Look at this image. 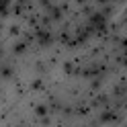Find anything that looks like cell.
<instances>
[{
	"instance_id": "obj_1",
	"label": "cell",
	"mask_w": 127,
	"mask_h": 127,
	"mask_svg": "<svg viewBox=\"0 0 127 127\" xmlns=\"http://www.w3.org/2000/svg\"><path fill=\"white\" fill-rule=\"evenodd\" d=\"M92 23L102 29V25H105V17H102V14H94V17H92Z\"/></svg>"
},
{
	"instance_id": "obj_2",
	"label": "cell",
	"mask_w": 127,
	"mask_h": 127,
	"mask_svg": "<svg viewBox=\"0 0 127 127\" xmlns=\"http://www.w3.org/2000/svg\"><path fill=\"white\" fill-rule=\"evenodd\" d=\"M8 4H10V0H0V14H2V17L8 14V12H6V6H8Z\"/></svg>"
},
{
	"instance_id": "obj_3",
	"label": "cell",
	"mask_w": 127,
	"mask_h": 127,
	"mask_svg": "<svg viewBox=\"0 0 127 127\" xmlns=\"http://www.w3.org/2000/svg\"><path fill=\"white\" fill-rule=\"evenodd\" d=\"M35 115H37V117H45V115H47V109H45V105H39V107L35 109Z\"/></svg>"
},
{
	"instance_id": "obj_4",
	"label": "cell",
	"mask_w": 127,
	"mask_h": 127,
	"mask_svg": "<svg viewBox=\"0 0 127 127\" xmlns=\"http://www.w3.org/2000/svg\"><path fill=\"white\" fill-rule=\"evenodd\" d=\"M25 47H27L25 43H19L17 47H14V51H17V53H23V51H25Z\"/></svg>"
},
{
	"instance_id": "obj_5",
	"label": "cell",
	"mask_w": 127,
	"mask_h": 127,
	"mask_svg": "<svg viewBox=\"0 0 127 127\" xmlns=\"http://www.w3.org/2000/svg\"><path fill=\"white\" fill-rule=\"evenodd\" d=\"M39 37H41V41H43V43H49V41H51V37H49V33H47V35H45V33H41Z\"/></svg>"
}]
</instances>
